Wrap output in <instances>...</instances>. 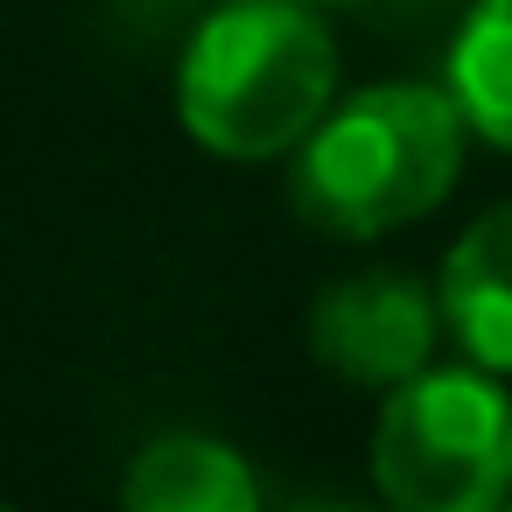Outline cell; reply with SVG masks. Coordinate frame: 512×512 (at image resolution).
Returning a JSON list of instances; mask_svg holds the SVG:
<instances>
[{"mask_svg": "<svg viewBox=\"0 0 512 512\" xmlns=\"http://www.w3.org/2000/svg\"><path fill=\"white\" fill-rule=\"evenodd\" d=\"M442 323L484 372H512V204L484 211L442 260Z\"/></svg>", "mask_w": 512, "mask_h": 512, "instance_id": "obj_5", "label": "cell"}, {"mask_svg": "<svg viewBox=\"0 0 512 512\" xmlns=\"http://www.w3.org/2000/svg\"><path fill=\"white\" fill-rule=\"evenodd\" d=\"M435 323H442V295H428L414 274H351L316 295L309 351L351 386H400L428 365Z\"/></svg>", "mask_w": 512, "mask_h": 512, "instance_id": "obj_4", "label": "cell"}, {"mask_svg": "<svg viewBox=\"0 0 512 512\" xmlns=\"http://www.w3.org/2000/svg\"><path fill=\"white\" fill-rule=\"evenodd\" d=\"M449 92L491 148H512V0H477L449 43Z\"/></svg>", "mask_w": 512, "mask_h": 512, "instance_id": "obj_7", "label": "cell"}, {"mask_svg": "<svg viewBox=\"0 0 512 512\" xmlns=\"http://www.w3.org/2000/svg\"><path fill=\"white\" fill-rule=\"evenodd\" d=\"M463 106L442 85H372L323 113L295 162V211L337 239H379L456 190Z\"/></svg>", "mask_w": 512, "mask_h": 512, "instance_id": "obj_2", "label": "cell"}, {"mask_svg": "<svg viewBox=\"0 0 512 512\" xmlns=\"http://www.w3.org/2000/svg\"><path fill=\"white\" fill-rule=\"evenodd\" d=\"M127 505L134 512H253L260 484L211 435H155L127 470Z\"/></svg>", "mask_w": 512, "mask_h": 512, "instance_id": "obj_6", "label": "cell"}, {"mask_svg": "<svg viewBox=\"0 0 512 512\" xmlns=\"http://www.w3.org/2000/svg\"><path fill=\"white\" fill-rule=\"evenodd\" d=\"M337 92V43L309 0H232L218 8L176 78L183 127L225 162H267L309 141Z\"/></svg>", "mask_w": 512, "mask_h": 512, "instance_id": "obj_1", "label": "cell"}, {"mask_svg": "<svg viewBox=\"0 0 512 512\" xmlns=\"http://www.w3.org/2000/svg\"><path fill=\"white\" fill-rule=\"evenodd\" d=\"M372 484L400 512H491L512 491V400L484 372H414L372 421Z\"/></svg>", "mask_w": 512, "mask_h": 512, "instance_id": "obj_3", "label": "cell"}]
</instances>
